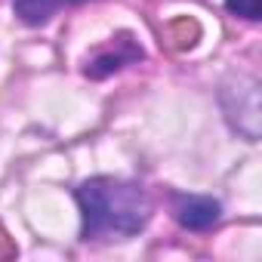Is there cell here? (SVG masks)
I'll return each instance as SVG.
<instances>
[{"label": "cell", "mask_w": 262, "mask_h": 262, "mask_svg": "<svg viewBox=\"0 0 262 262\" xmlns=\"http://www.w3.org/2000/svg\"><path fill=\"white\" fill-rule=\"evenodd\" d=\"M80 4H90V0H13V13L19 16V22H25L31 28H40L62 7H80Z\"/></svg>", "instance_id": "4"}, {"label": "cell", "mask_w": 262, "mask_h": 262, "mask_svg": "<svg viewBox=\"0 0 262 262\" xmlns=\"http://www.w3.org/2000/svg\"><path fill=\"white\" fill-rule=\"evenodd\" d=\"M142 56L145 53H142V47L133 37H129V34H117V37L108 40V47L96 50L93 59H86L83 74L93 77V80H102V77H108V74H114V71H120L126 65H133V62H142Z\"/></svg>", "instance_id": "2"}, {"label": "cell", "mask_w": 262, "mask_h": 262, "mask_svg": "<svg viewBox=\"0 0 262 262\" xmlns=\"http://www.w3.org/2000/svg\"><path fill=\"white\" fill-rule=\"evenodd\" d=\"M225 10L237 19L259 22L262 19V0H225Z\"/></svg>", "instance_id": "5"}, {"label": "cell", "mask_w": 262, "mask_h": 262, "mask_svg": "<svg viewBox=\"0 0 262 262\" xmlns=\"http://www.w3.org/2000/svg\"><path fill=\"white\" fill-rule=\"evenodd\" d=\"M173 216L188 231H210L222 219V204L216 198H207V194H176Z\"/></svg>", "instance_id": "3"}, {"label": "cell", "mask_w": 262, "mask_h": 262, "mask_svg": "<svg viewBox=\"0 0 262 262\" xmlns=\"http://www.w3.org/2000/svg\"><path fill=\"white\" fill-rule=\"evenodd\" d=\"M83 241H123L139 234L151 219V198L139 182L93 176L74 188Z\"/></svg>", "instance_id": "1"}]
</instances>
